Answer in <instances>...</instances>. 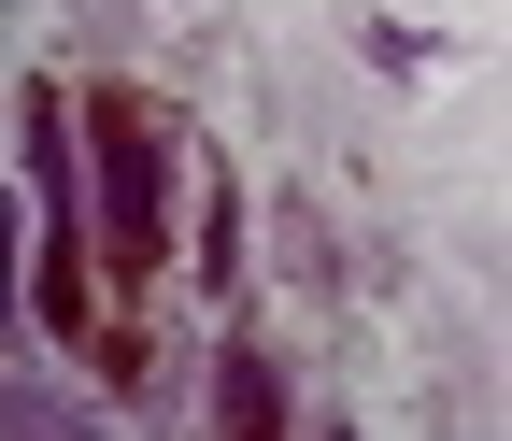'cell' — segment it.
<instances>
[{
	"mask_svg": "<svg viewBox=\"0 0 512 441\" xmlns=\"http://www.w3.org/2000/svg\"><path fill=\"white\" fill-rule=\"evenodd\" d=\"M86 114L72 86H29V200H43V271H29V313L86 342V285H100V200H86Z\"/></svg>",
	"mask_w": 512,
	"mask_h": 441,
	"instance_id": "obj_1",
	"label": "cell"
},
{
	"mask_svg": "<svg viewBox=\"0 0 512 441\" xmlns=\"http://www.w3.org/2000/svg\"><path fill=\"white\" fill-rule=\"evenodd\" d=\"M86 171H100V271L143 285L171 257V129H157V100L100 86L86 100Z\"/></svg>",
	"mask_w": 512,
	"mask_h": 441,
	"instance_id": "obj_2",
	"label": "cell"
},
{
	"mask_svg": "<svg viewBox=\"0 0 512 441\" xmlns=\"http://www.w3.org/2000/svg\"><path fill=\"white\" fill-rule=\"evenodd\" d=\"M214 427H242V441H285V370L256 356V342H228V356H214Z\"/></svg>",
	"mask_w": 512,
	"mask_h": 441,
	"instance_id": "obj_3",
	"label": "cell"
}]
</instances>
